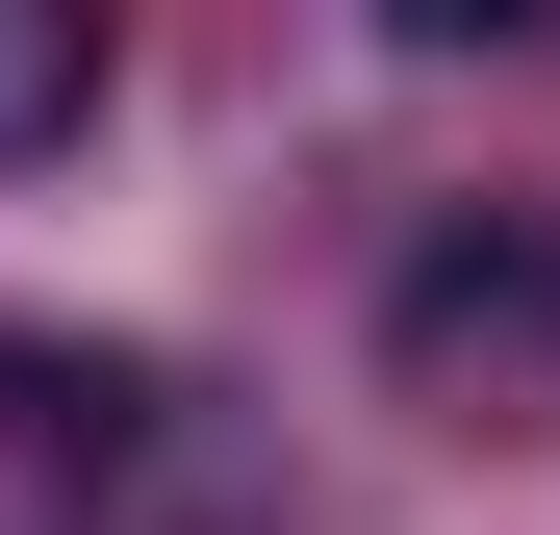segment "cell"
Wrapping results in <instances>:
<instances>
[{"label":"cell","mask_w":560,"mask_h":535,"mask_svg":"<svg viewBox=\"0 0 560 535\" xmlns=\"http://www.w3.org/2000/svg\"><path fill=\"white\" fill-rule=\"evenodd\" d=\"M383 383L485 460H560V205H433L383 255Z\"/></svg>","instance_id":"1"},{"label":"cell","mask_w":560,"mask_h":535,"mask_svg":"<svg viewBox=\"0 0 560 535\" xmlns=\"http://www.w3.org/2000/svg\"><path fill=\"white\" fill-rule=\"evenodd\" d=\"M0 460L26 485H153L178 460V383L103 357V332H0Z\"/></svg>","instance_id":"2"},{"label":"cell","mask_w":560,"mask_h":535,"mask_svg":"<svg viewBox=\"0 0 560 535\" xmlns=\"http://www.w3.org/2000/svg\"><path fill=\"white\" fill-rule=\"evenodd\" d=\"M103 103V0H0V153H51Z\"/></svg>","instance_id":"3"}]
</instances>
